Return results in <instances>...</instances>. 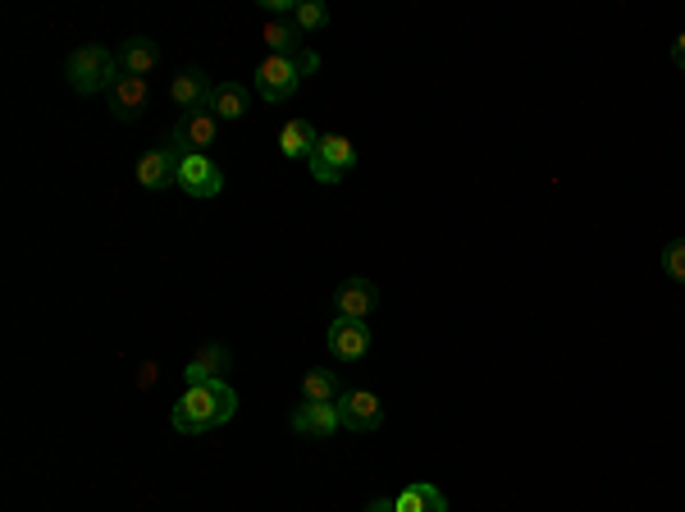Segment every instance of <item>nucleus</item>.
I'll list each match as a JSON object with an SVG mask.
<instances>
[{
	"label": "nucleus",
	"mask_w": 685,
	"mask_h": 512,
	"mask_svg": "<svg viewBox=\"0 0 685 512\" xmlns=\"http://www.w3.org/2000/svg\"><path fill=\"white\" fill-rule=\"evenodd\" d=\"M233 412H238V394L225 380H210V384H188V394L174 403L170 421L183 435H206L215 426H225V421H233Z\"/></svg>",
	"instance_id": "obj_1"
},
{
	"label": "nucleus",
	"mask_w": 685,
	"mask_h": 512,
	"mask_svg": "<svg viewBox=\"0 0 685 512\" xmlns=\"http://www.w3.org/2000/svg\"><path fill=\"white\" fill-rule=\"evenodd\" d=\"M65 83L74 87L78 97H97V92H110V87L119 83V69H115V51L97 46V42H87L69 55V65H65Z\"/></svg>",
	"instance_id": "obj_2"
},
{
	"label": "nucleus",
	"mask_w": 685,
	"mask_h": 512,
	"mask_svg": "<svg viewBox=\"0 0 685 512\" xmlns=\"http://www.w3.org/2000/svg\"><path fill=\"white\" fill-rule=\"evenodd\" d=\"M302 87V69H297V59L289 55H265L261 65H257V97L261 101H289L293 92Z\"/></svg>",
	"instance_id": "obj_3"
},
{
	"label": "nucleus",
	"mask_w": 685,
	"mask_h": 512,
	"mask_svg": "<svg viewBox=\"0 0 685 512\" xmlns=\"http://www.w3.org/2000/svg\"><path fill=\"white\" fill-rule=\"evenodd\" d=\"M306 165H311V174H316V184H338V178L357 165V146L342 133H320V146L311 152Z\"/></svg>",
	"instance_id": "obj_4"
},
{
	"label": "nucleus",
	"mask_w": 685,
	"mask_h": 512,
	"mask_svg": "<svg viewBox=\"0 0 685 512\" xmlns=\"http://www.w3.org/2000/svg\"><path fill=\"white\" fill-rule=\"evenodd\" d=\"M215 133H220V119H215L210 110H197V115H183L174 133L165 138V146L174 156H193V152H206V146H215Z\"/></svg>",
	"instance_id": "obj_5"
},
{
	"label": "nucleus",
	"mask_w": 685,
	"mask_h": 512,
	"mask_svg": "<svg viewBox=\"0 0 685 512\" xmlns=\"http://www.w3.org/2000/svg\"><path fill=\"white\" fill-rule=\"evenodd\" d=\"M178 188L188 197H220L225 193V174L210 161V152L178 156Z\"/></svg>",
	"instance_id": "obj_6"
},
{
	"label": "nucleus",
	"mask_w": 685,
	"mask_h": 512,
	"mask_svg": "<svg viewBox=\"0 0 685 512\" xmlns=\"http://www.w3.org/2000/svg\"><path fill=\"white\" fill-rule=\"evenodd\" d=\"M338 416H342V431L366 435V431H380L384 407L370 389H348V394H338Z\"/></svg>",
	"instance_id": "obj_7"
},
{
	"label": "nucleus",
	"mask_w": 685,
	"mask_h": 512,
	"mask_svg": "<svg viewBox=\"0 0 685 512\" xmlns=\"http://www.w3.org/2000/svg\"><path fill=\"white\" fill-rule=\"evenodd\" d=\"M210 97H215L210 74H206V69H197V65H188L183 74H174V83H170V101H174L183 115H197V110H206V106H210Z\"/></svg>",
	"instance_id": "obj_8"
},
{
	"label": "nucleus",
	"mask_w": 685,
	"mask_h": 512,
	"mask_svg": "<svg viewBox=\"0 0 685 512\" xmlns=\"http://www.w3.org/2000/svg\"><path fill=\"white\" fill-rule=\"evenodd\" d=\"M110 115L119 119V124H133V119L146 110V97H151V87L146 78H133V74H119V83L110 87Z\"/></svg>",
	"instance_id": "obj_9"
},
{
	"label": "nucleus",
	"mask_w": 685,
	"mask_h": 512,
	"mask_svg": "<svg viewBox=\"0 0 685 512\" xmlns=\"http://www.w3.org/2000/svg\"><path fill=\"white\" fill-rule=\"evenodd\" d=\"M138 184L151 188V193L178 184V156L170 152V146H151V152L138 156Z\"/></svg>",
	"instance_id": "obj_10"
},
{
	"label": "nucleus",
	"mask_w": 685,
	"mask_h": 512,
	"mask_svg": "<svg viewBox=\"0 0 685 512\" xmlns=\"http://www.w3.org/2000/svg\"><path fill=\"white\" fill-rule=\"evenodd\" d=\"M329 352H334L338 361H361V357L370 352V329H366V320L338 316V320L329 325Z\"/></svg>",
	"instance_id": "obj_11"
},
{
	"label": "nucleus",
	"mask_w": 685,
	"mask_h": 512,
	"mask_svg": "<svg viewBox=\"0 0 685 512\" xmlns=\"http://www.w3.org/2000/svg\"><path fill=\"white\" fill-rule=\"evenodd\" d=\"M289 426L297 435H311V439H329L342 426V416H338V403H297Z\"/></svg>",
	"instance_id": "obj_12"
},
{
	"label": "nucleus",
	"mask_w": 685,
	"mask_h": 512,
	"mask_svg": "<svg viewBox=\"0 0 685 512\" xmlns=\"http://www.w3.org/2000/svg\"><path fill=\"white\" fill-rule=\"evenodd\" d=\"M334 303H338V316H352V320H366L370 312H376L380 303V288L370 284V280H348V284H338L334 293Z\"/></svg>",
	"instance_id": "obj_13"
},
{
	"label": "nucleus",
	"mask_w": 685,
	"mask_h": 512,
	"mask_svg": "<svg viewBox=\"0 0 685 512\" xmlns=\"http://www.w3.org/2000/svg\"><path fill=\"white\" fill-rule=\"evenodd\" d=\"M398 512H448V499L439 486H430V480H412V486L398 490Z\"/></svg>",
	"instance_id": "obj_14"
},
{
	"label": "nucleus",
	"mask_w": 685,
	"mask_h": 512,
	"mask_svg": "<svg viewBox=\"0 0 685 512\" xmlns=\"http://www.w3.org/2000/svg\"><path fill=\"white\" fill-rule=\"evenodd\" d=\"M320 146V133L306 124V119H289L284 129H279V152L289 161H311V152Z\"/></svg>",
	"instance_id": "obj_15"
},
{
	"label": "nucleus",
	"mask_w": 685,
	"mask_h": 512,
	"mask_svg": "<svg viewBox=\"0 0 685 512\" xmlns=\"http://www.w3.org/2000/svg\"><path fill=\"white\" fill-rule=\"evenodd\" d=\"M261 42H265V51L270 55H289V59H297L306 46V37L293 28V19H265V28H261Z\"/></svg>",
	"instance_id": "obj_16"
},
{
	"label": "nucleus",
	"mask_w": 685,
	"mask_h": 512,
	"mask_svg": "<svg viewBox=\"0 0 685 512\" xmlns=\"http://www.w3.org/2000/svg\"><path fill=\"white\" fill-rule=\"evenodd\" d=\"M119 65L123 74H133V78H146L155 65H161V46H155L151 37H129L119 51Z\"/></svg>",
	"instance_id": "obj_17"
},
{
	"label": "nucleus",
	"mask_w": 685,
	"mask_h": 512,
	"mask_svg": "<svg viewBox=\"0 0 685 512\" xmlns=\"http://www.w3.org/2000/svg\"><path fill=\"white\" fill-rule=\"evenodd\" d=\"M229 367V352L220 344H210V348H197V357L183 367V380L188 384H210V380H220Z\"/></svg>",
	"instance_id": "obj_18"
},
{
	"label": "nucleus",
	"mask_w": 685,
	"mask_h": 512,
	"mask_svg": "<svg viewBox=\"0 0 685 512\" xmlns=\"http://www.w3.org/2000/svg\"><path fill=\"white\" fill-rule=\"evenodd\" d=\"M210 115L220 119V124H233V119H242L247 115V87L242 83H215Z\"/></svg>",
	"instance_id": "obj_19"
},
{
	"label": "nucleus",
	"mask_w": 685,
	"mask_h": 512,
	"mask_svg": "<svg viewBox=\"0 0 685 512\" xmlns=\"http://www.w3.org/2000/svg\"><path fill=\"white\" fill-rule=\"evenodd\" d=\"M302 403H338V375L334 371H306L302 375Z\"/></svg>",
	"instance_id": "obj_20"
},
{
	"label": "nucleus",
	"mask_w": 685,
	"mask_h": 512,
	"mask_svg": "<svg viewBox=\"0 0 685 512\" xmlns=\"http://www.w3.org/2000/svg\"><path fill=\"white\" fill-rule=\"evenodd\" d=\"M293 28H297L302 37L320 33V28H329V10L320 6V0H297V10H293Z\"/></svg>",
	"instance_id": "obj_21"
},
{
	"label": "nucleus",
	"mask_w": 685,
	"mask_h": 512,
	"mask_svg": "<svg viewBox=\"0 0 685 512\" xmlns=\"http://www.w3.org/2000/svg\"><path fill=\"white\" fill-rule=\"evenodd\" d=\"M663 270L676 284H685V238H676V243L663 248Z\"/></svg>",
	"instance_id": "obj_22"
},
{
	"label": "nucleus",
	"mask_w": 685,
	"mask_h": 512,
	"mask_svg": "<svg viewBox=\"0 0 685 512\" xmlns=\"http://www.w3.org/2000/svg\"><path fill=\"white\" fill-rule=\"evenodd\" d=\"M297 69H302V78L320 74V55H316V51H302V55H297Z\"/></svg>",
	"instance_id": "obj_23"
},
{
	"label": "nucleus",
	"mask_w": 685,
	"mask_h": 512,
	"mask_svg": "<svg viewBox=\"0 0 685 512\" xmlns=\"http://www.w3.org/2000/svg\"><path fill=\"white\" fill-rule=\"evenodd\" d=\"M672 65H676V69H685V33L672 42Z\"/></svg>",
	"instance_id": "obj_24"
},
{
	"label": "nucleus",
	"mask_w": 685,
	"mask_h": 512,
	"mask_svg": "<svg viewBox=\"0 0 685 512\" xmlns=\"http://www.w3.org/2000/svg\"><path fill=\"white\" fill-rule=\"evenodd\" d=\"M366 512H398V503H393V499H376V503H370Z\"/></svg>",
	"instance_id": "obj_25"
}]
</instances>
